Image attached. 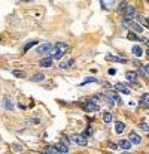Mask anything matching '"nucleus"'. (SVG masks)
Masks as SVG:
<instances>
[{
	"label": "nucleus",
	"instance_id": "cd10ccee",
	"mask_svg": "<svg viewBox=\"0 0 149 154\" xmlns=\"http://www.w3.org/2000/svg\"><path fill=\"white\" fill-rule=\"evenodd\" d=\"M12 147H13V150H15L16 153H21V151H22V145H21V144H13Z\"/></svg>",
	"mask_w": 149,
	"mask_h": 154
},
{
	"label": "nucleus",
	"instance_id": "412c9836",
	"mask_svg": "<svg viewBox=\"0 0 149 154\" xmlns=\"http://www.w3.org/2000/svg\"><path fill=\"white\" fill-rule=\"evenodd\" d=\"M131 51H133V54H134V55H136V57H140V55H142V54H143V51H142V48H140V46H139V45H134V46H133V49H131Z\"/></svg>",
	"mask_w": 149,
	"mask_h": 154
},
{
	"label": "nucleus",
	"instance_id": "0eeeda50",
	"mask_svg": "<svg viewBox=\"0 0 149 154\" xmlns=\"http://www.w3.org/2000/svg\"><path fill=\"white\" fill-rule=\"evenodd\" d=\"M115 90H118L119 93H124V94H130V88L128 87H125L124 84H121V82H118V84H115V87H113Z\"/></svg>",
	"mask_w": 149,
	"mask_h": 154
},
{
	"label": "nucleus",
	"instance_id": "ddd939ff",
	"mask_svg": "<svg viewBox=\"0 0 149 154\" xmlns=\"http://www.w3.org/2000/svg\"><path fill=\"white\" fill-rule=\"evenodd\" d=\"M3 106H4L7 111H13V103H12V100H10L9 97H4V99H3Z\"/></svg>",
	"mask_w": 149,
	"mask_h": 154
},
{
	"label": "nucleus",
	"instance_id": "a878e982",
	"mask_svg": "<svg viewBox=\"0 0 149 154\" xmlns=\"http://www.w3.org/2000/svg\"><path fill=\"white\" fill-rule=\"evenodd\" d=\"M137 19L140 21V22H143L146 27H149V19H146V18H143V16H140V15H137Z\"/></svg>",
	"mask_w": 149,
	"mask_h": 154
},
{
	"label": "nucleus",
	"instance_id": "aec40b11",
	"mask_svg": "<svg viewBox=\"0 0 149 154\" xmlns=\"http://www.w3.org/2000/svg\"><path fill=\"white\" fill-rule=\"evenodd\" d=\"M127 39H128V40H133V42H136V40H142V39L139 37V34H136V33H133V31H128Z\"/></svg>",
	"mask_w": 149,
	"mask_h": 154
},
{
	"label": "nucleus",
	"instance_id": "39448f33",
	"mask_svg": "<svg viewBox=\"0 0 149 154\" xmlns=\"http://www.w3.org/2000/svg\"><path fill=\"white\" fill-rule=\"evenodd\" d=\"M51 49H52V45H51V43H43V45H40V46L37 48V52H39V54H45V52H51Z\"/></svg>",
	"mask_w": 149,
	"mask_h": 154
},
{
	"label": "nucleus",
	"instance_id": "dca6fc26",
	"mask_svg": "<svg viewBox=\"0 0 149 154\" xmlns=\"http://www.w3.org/2000/svg\"><path fill=\"white\" fill-rule=\"evenodd\" d=\"M55 150H57V151H58L60 154H66V153H69V147L63 145V144H57V145H55Z\"/></svg>",
	"mask_w": 149,
	"mask_h": 154
},
{
	"label": "nucleus",
	"instance_id": "72a5a7b5",
	"mask_svg": "<svg viewBox=\"0 0 149 154\" xmlns=\"http://www.w3.org/2000/svg\"><path fill=\"white\" fill-rule=\"evenodd\" d=\"M30 123H33V124H39L40 120H39V118H30Z\"/></svg>",
	"mask_w": 149,
	"mask_h": 154
},
{
	"label": "nucleus",
	"instance_id": "4be33fe9",
	"mask_svg": "<svg viewBox=\"0 0 149 154\" xmlns=\"http://www.w3.org/2000/svg\"><path fill=\"white\" fill-rule=\"evenodd\" d=\"M140 105H143V106H149V93L146 94H143V97H142V100H140Z\"/></svg>",
	"mask_w": 149,
	"mask_h": 154
},
{
	"label": "nucleus",
	"instance_id": "58836bf2",
	"mask_svg": "<svg viewBox=\"0 0 149 154\" xmlns=\"http://www.w3.org/2000/svg\"><path fill=\"white\" fill-rule=\"evenodd\" d=\"M148 108H149V106H148Z\"/></svg>",
	"mask_w": 149,
	"mask_h": 154
},
{
	"label": "nucleus",
	"instance_id": "2eb2a0df",
	"mask_svg": "<svg viewBox=\"0 0 149 154\" xmlns=\"http://www.w3.org/2000/svg\"><path fill=\"white\" fill-rule=\"evenodd\" d=\"M75 63V58H70V60H66V61H61L60 64H58V67L60 69H66V67H70L72 64Z\"/></svg>",
	"mask_w": 149,
	"mask_h": 154
},
{
	"label": "nucleus",
	"instance_id": "6ab92c4d",
	"mask_svg": "<svg viewBox=\"0 0 149 154\" xmlns=\"http://www.w3.org/2000/svg\"><path fill=\"white\" fill-rule=\"evenodd\" d=\"M124 129H125V124H124L122 121H116V123H115V130H116V133H122Z\"/></svg>",
	"mask_w": 149,
	"mask_h": 154
},
{
	"label": "nucleus",
	"instance_id": "2f4dec72",
	"mask_svg": "<svg viewBox=\"0 0 149 154\" xmlns=\"http://www.w3.org/2000/svg\"><path fill=\"white\" fill-rule=\"evenodd\" d=\"M91 135H93V129H90V127H88V129L84 132V136H85V138H88V136H91Z\"/></svg>",
	"mask_w": 149,
	"mask_h": 154
},
{
	"label": "nucleus",
	"instance_id": "1a4fd4ad",
	"mask_svg": "<svg viewBox=\"0 0 149 154\" xmlns=\"http://www.w3.org/2000/svg\"><path fill=\"white\" fill-rule=\"evenodd\" d=\"M125 78H127L130 82L137 84V73H136V72H127V73H125Z\"/></svg>",
	"mask_w": 149,
	"mask_h": 154
},
{
	"label": "nucleus",
	"instance_id": "c756f323",
	"mask_svg": "<svg viewBox=\"0 0 149 154\" xmlns=\"http://www.w3.org/2000/svg\"><path fill=\"white\" fill-rule=\"evenodd\" d=\"M139 127H140L142 130H145V132H149V126L146 124V123H140V124H139Z\"/></svg>",
	"mask_w": 149,
	"mask_h": 154
},
{
	"label": "nucleus",
	"instance_id": "4468645a",
	"mask_svg": "<svg viewBox=\"0 0 149 154\" xmlns=\"http://www.w3.org/2000/svg\"><path fill=\"white\" fill-rule=\"evenodd\" d=\"M118 147H121V148H124V150L127 151L128 148H131V142L127 141V139H121V141L118 142Z\"/></svg>",
	"mask_w": 149,
	"mask_h": 154
},
{
	"label": "nucleus",
	"instance_id": "c9c22d12",
	"mask_svg": "<svg viewBox=\"0 0 149 154\" xmlns=\"http://www.w3.org/2000/svg\"><path fill=\"white\" fill-rule=\"evenodd\" d=\"M145 70H146V73L149 75V64H145Z\"/></svg>",
	"mask_w": 149,
	"mask_h": 154
},
{
	"label": "nucleus",
	"instance_id": "e433bc0d",
	"mask_svg": "<svg viewBox=\"0 0 149 154\" xmlns=\"http://www.w3.org/2000/svg\"><path fill=\"white\" fill-rule=\"evenodd\" d=\"M121 154H131V153H128V151H124V153H121Z\"/></svg>",
	"mask_w": 149,
	"mask_h": 154
},
{
	"label": "nucleus",
	"instance_id": "4c0bfd02",
	"mask_svg": "<svg viewBox=\"0 0 149 154\" xmlns=\"http://www.w3.org/2000/svg\"><path fill=\"white\" fill-rule=\"evenodd\" d=\"M148 57H149V48H148Z\"/></svg>",
	"mask_w": 149,
	"mask_h": 154
},
{
	"label": "nucleus",
	"instance_id": "6e6552de",
	"mask_svg": "<svg viewBox=\"0 0 149 154\" xmlns=\"http://www.w3.org/2000/svg\"><path fill=\"white\" fill-rule=\"evenodd\" d=\"M130 142H133V144L139 145V144L142 142V138H140L136 132H131V133H130Z\"/></svg>",
	"mask_w": 149,
	"mask_h": 154
},
{
	"label": "nucleus",
	"instance_id": "f03ea898",
	"mask_svg": "<svg viewBox=\"0 0 149 154\" xmlns=\"http://www.w3.org/2000/svg\"><path fill=\"white\" fill-rule=\"evenodd\" d=\"M96 102H97V100H96L94 97H91V99H87V100L81 102V106H82V109H84L85 112H96V111L100 109V106H99Z\"/></svg>",
	"mask_w": 149,
	"mask_h": 154
},
{
	"label": "nucleus",
	"instance_id": "7c9ffc66",
	"mask_svg": "<svg viewBox=\"0 0 149 154\" xmlns=\"http://www.w3.org/2000/svg\"><path fill=\"white\" fill-rule=\"evenodd\" d=\"M125 9H127V3H125V1H121V3H119V10L124 13V10H125Z\"/></svg>",
	"mask_w": 149,
	"mask_h": 154
},
{
	"label": "nucleus",
	"instance_id": "a211bd4d",
	"mask_svg": "<svg viewBox=\"0 0 149 154\" xmlns=\"http://www.w3.org/2000/svg\"><path fill=\"white\" fill-rule=\"evenodd\" d=\"M103 120H104V123L110 124V123L113 121V117H112V114H110L109 111H104V114H103Z\"/></svg>",
	"mask_w": 149,
	"mask_h": 154
},
{
	"label": "nucleus",
	"instance_id": "bb28decb",
	"mask_svg": "<svg viewBox=\"0 0 149 154\" xmlns=\"http://www.w3.org/2000/svg\"><path fill=\"white\" fill-rule=\"evenodd\" d=\"M122 25H124V27H130V28H131L133 21H130V19H122Z\"/></svg>",
	"mask_w": 149,
	"mask_h": 154
},
{
	"label": "nucleus",
	"instance_id": "423d86ee",
	"mask_svg": "<svg viewBox=\"0 0 149 154\" xmlns=\"http://www.w3.org/2000/svg\"><path fill=\"white\" fill-rule=\"evenodd\" d=\"M52 63H54V60H52L51 57H45V58H42V60L39 61V66H42V67H51Z\"/></svg>",
	"mask_w": 149,
	"mask_h": 154
},
{
	"label": "nucleus",
	"instance_id": "20e7f679",
	"mask_svg": "<svg viewBox=\"0 0 149 154\" xmlns=\"http://www.w3.org/2000/svg\"><path fill=\"white\" fill-rule=\"evenodd\" d=\"M72 141H73L75 144L81 145V147H85V145L88 144V141H87V138H85L84 135H73V136H72Z\"/></svg>",
	"mask_w": 149,
	"mask_h": 154
},
{
	"label": "nucleus",
	"instance_id": "f8f14e48",
	"mask_svg": "<svg viewBox=\"0 0 149 154\" xmlns=\"http://www.w3.org/2000/svg\"><path fill=\"white\" fill-rule=\"evenodd\" d=\"M106 58H107V60L118 61V63H125V61H127V58H124V57H116V55H112V54H107V55H106Z\"/></svg>",
	"mask_w": 149,
	"mask_h": 154
},
{
	"label": "nucleus",
	"instance_id": "5701e85b",
	"mask_svg": "<svg viewBox=\"0 0 149 154\" xmlns=\"http://www.w3.org/2000/svg\"><path fill=\"white\" fill-rule=\"evenodd\" d=\"M34 45H37V40H31V42L25 43V45H24V51H28V49H30V48H33Z\"/></svg>",
	"mask_w": 149,
	"mask_h": 154
},
{
	"label": "nucleus",
	"instance_id": "f704fd0d",
	"mask_svg": "<svg viewBox=\"0 0 149 154\" xmlns=\"http://www.w3.org/2000/svg\"><path fill=\"white\" fill-rule=\"evenodd\" d=\"M107 73H109V75H116V70H115V69H109Z\"/></svg>",
	"mask_w": 149,
	"mask_h": 154
},
{
	"label": "nucleus",
	"instance_id": "473e14b6",
	"mask_svg": "<svg viewBox=\"0 0 149 154\" xmlns=\"http://www.w3.org/2000/svg\"><path fill=\"white\" fill-rule=\"evenodd\" d=\"M107 147H109L110 150H118V144H115V142H109Z\"/></svg>",
	"mask_w": 149,
	"mask_h": 154
},
{
	"label": "nucleus",
	"instance_id": "f3484780",
	"mask_svg": "<svg viewBox=\"0 0 149 154\" xmlns=\"http://www.w3.org/2000/svg\"><path fill=\"white\" fill-rule=\"evenodd\" d=\"M131 30H133V33H136V34H140V33L143 31V27H142L140 24H137V22H133V25H131Z\"/></svg>",
	"mask_w": 149,
	"mask_h": 154
},
{
	"label": "nucleus",
	"instance_id": "393cba45",
	"mask_svg": "<svg viewBox=\"0 0 149 154\" xmlns=\"http://www.w3.org/2000/svg\"><path fill=\"white\" fill-rule=\"evenodd\" d=\"M88 82H97V78H96V76H90V78H87L81 85H85V84H88Z\"/></svg>",
	"mask_w": 149,
	"mask_h": 154
},
{
	"label": "nucleus",
	"instance_id": "c85d7f7f",
	"mask_svg": "<svg viewBox=\"0 0 149 154\" xmlns=\"http://www.w3.org/2000/svg\"><path fill=\"white\" fill-rule=\"evenodd\" d=\"M60 144H63V145H66V147H69V144H70V141H69V138H61V141H60Z\"/></svg>",
	"mask_w": 149,
	"mask_h": 154
},
{
	"label": "nucleus",
	"instance_id": "7ed1b4c3",
	"mask_svg": "<svg viewBox=\"0 0 149 154\" xmlns=\"http://www.w3.org/2000/svg\"><path fill=\"white\" fill-rule=\"evenodd\" d=\"M136 16V7L134 6H127V9L124 10V19H133Z\"/></svg>",
	"mask_w": 149,
	"mask_h": 154
},
{
	"label": "nucleus",
	"instance_id": "9b49d317",
	"mask_svg": "<svg viewBox=\"0 0 149 154\" xmlns=\"http://www.w3.org/2000/svg\"><path fill=\"white\" fill-rule=\"evenodd\" d=\"M42 153H45V154H60L57 150H55V147H49V145L42 147Z\"/></svg>",
	"mask_w": 149,
	"mask_h": 154
},
{
	"label": "nucleus",
	"instance_id": "f257e3e1",
	"mask_svg": "<svg viewBox=\"0 0 149 154\" xmlns=\"http://www.w3.org/2000/svg\"><path fill=\"white\" fill-rule=\"evenodd\" d=\"M69 49V46H67V43H64V42H57L55 45H54V48L51 49V52H49V57L54 60V58H61L64 54H66V51Z\"/></svg>",
	"mask_w": 149,
	"mask_h": 154
},
{
	"label": "nucleus",
	"instance_id": "9d476101",
	"mask_svg": "<svg viewBox=\"0 0 149 154\" xmlns=\"http://www.w3.org/2000/svg\"><path fill=\"white\" fill-rule=\"evenodd\" d=\"M45 73H36V75H33V76H30V81H33V82H42L43 79H45Z\"/></svg>",
	"mask_w": 149,
	"mask_h": 154
},
{
	"label": "nucleus",
	"instance_id": "b1692460",
	"mask_svg": "<svg viewBox=\"0 0 149 154\" xmlns=\"http://www.w3.org/2000/svg\"><path fill=\"white\" fill-rule=\"evenodd\" d=\"M12 73H13V76H16V78H25V72H24V70H13Z\"/></svg>",
	"mask_w": 149,
	"mask_h": 154
}]
</instances>
